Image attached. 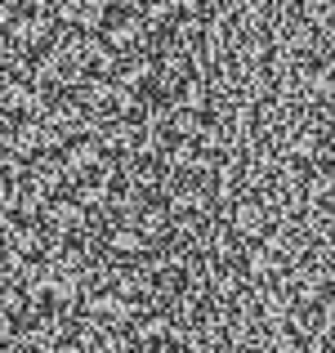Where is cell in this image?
Listing matches in <instances>:
<instances>
[{
    "label": "cell",
    "instance_id": "2",
    "mask_svg": "<svg viewBox=\"0 0 335 353\" xmlns=\"http://www.w3.org/2000/svg\"><path fill=\"white\" fill-rule=\"evenodd\" d=\"M148 36H152V27H148L143 14H125V18H112L103 27V41L112 45L116 54H139L148 45Z\"/></svg>",
    "mask_w": 335,
    "mask_h": 353
},
{
    "label": "cell",
    "instance_id": "1",
    "mask_svg": "<svg viewBox=\"0 0 335 353\" xmlns=\"http://www.w3.org/2000/svg\"><path fill=\"white\" fill-rule=\"evenodd\" d=\"M41 228L54 241H68V237H90V215L81 201H54L50 210L41 215Z\"/></svg>",
    "mask_w": 335,
    "mask_h": 353
},
{
    "label": "cell",
    "instance_id": "3",
    "mask_svg": "<svg viewBox=\"0 0 335 353\" xmlns=\"http://www.w3.org/2000/svg\"><path fill=\"white\" fill-rule=\"evenodd\" d=\"M85 313L99 322V327H130L134 322V304L125 300V295H94V300H85Z\"/></svg>",
    "mask_w": 335,
    "mask_h": 353
}]
</instances>
